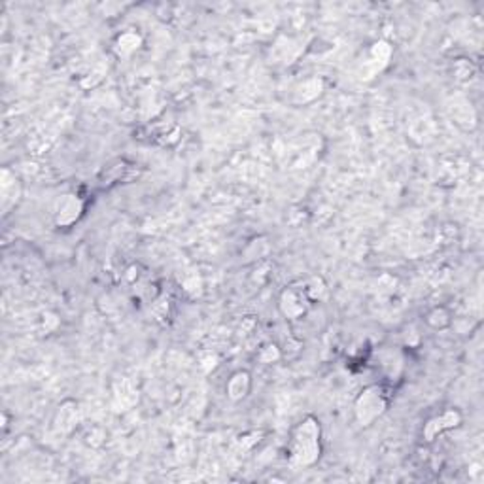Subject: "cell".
<instances>
[{"instance_id":"1","label":"cell","mask_w":484,"mask_h":484,"mask_svg":"<svg viewBox=\"0 0 484 484\" xmlns=\"http://www.w3.org/2000/svg\"><path fill=\"white\" fill-rule=\"evenodd\" d=\"M322 428L320 422L314 416H307L305 420L295 426L292 431L290 443H288V452L295 465H314L322 456Z\"/></svg>"},{"instance_id":"4","label":"cell","mask_w":484,"mask_h":484,"mask_svg":"<svg viewBox=\"0 0 484 484\" xmlns=\"http://www.w3.org/2000/svg\"><path fill=\"white\" fill-rule=\"evenodd\" d=\"M83 204L78 195H65L56 210L57 226H72L82 216Z\"/></svg>"},{"instance_id":"9","label":"cell","mask_w":484,"mask_h":484,"mask_svg":"<svg viewBox=\"0 0 484 484\" xmlns=\"http://www.w3.org/2000/svg\"><path fill=\"white\" fill-rule=\"evenodd\" d=\"M138 44H140V38L135 33H125L123 36H120V46L123 53L135 51L138 48Z\"/></svg>"},{"instance_id":"7","label":"cell","mask_w":484,"mask_h":484,"mask_svg":"<svg viewBox=\"0 0 484 484\" xmlns=\"http://www.w3.org/2000/svg\"><path fill=\"white\" fill-rule=\"evenodd\" d=\"M66 405H68V403H65V405H60L59 407V420H57V422H60L57 424V426H59L63 431H68V429L74 428V424H76L78 420L76 403H72L70 409H66Z\"/></svg>"},{"instance_id":"6","label":"cell","mask_w":484,"mask_h":484,"mask_svg":"<svg viewBox=\"0 0 484 484\" xmlns=\"http://www.w3.org/2000/svg\"><path fill=\"white\" fill-rule=\"evenodd\" d=\"M252 388V377L248 371H237L231 374V379L226 386V394L231 401H241L250 394Z\"/></svg>"},{"instance_id":"2","label":"cell","mask_w":484,"mask_h":484,"mask_svg":"<svg viewBox=\"0 0 484 484\" xmlns=\"http://www.w3.org/2000/svg\"><path fill=\"white\" fill-rule=\"evenodd\" d=\"M388 409V396L382 386H367L354 403V413L359 426H371Z\"/></svg>"},{"instance_id":"8","label":"cell","mask_w":484,"mask_h":484,"mask_svg":"<svg viewBox=\"0 0 484 484\" xmlns=\"http://www.w3.org/2000/svg\"><path fill=\"white\" fill-rule=\"evenodd\" d=\"M428 324L431 325V327H439V330H443V327H446V325L451 324V316H448V312H446L445 308H433L431 312L428 314Z\"/></svg>"},{"instance_id":"5","label":"cell","mask_w":484,"mask_h":484,"mask_svg":"<svg viewBox=\"0 0 484 484\" xmlns=\"http://www.w3.org/2000/svg\"><path fill=\"white\" fill-rule=\"evenodd\" d=\"M460 422H462V416H460V413H458V411H454V409H451V411H446V413H443L441 416H437V419H431L428 424H426V428H424L426 439L433 441L435 437H437V435L443 431V429L456 428V426H460Z\"/></svg>"},{"instance_id":"3","label":"cell","mask_w":484,"mask_h":484,"mask_svg":"<svg viewBox=\"0 0 484 484\" xmlns=\"http://www.w3.org/2000/svg\"><path fill=\"white\" fill-rule=\"evenodd\" d=\"M308 301L310 299L307 298L305 290H295V288H288L284 290L280 295V310L284 312V316L292 320L301 318L302 314L307 312L308 308Z\"/></svg>"}]
</instances>
